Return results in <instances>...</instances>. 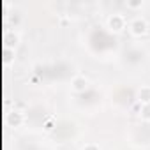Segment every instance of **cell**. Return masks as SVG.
<instances>
[{
	"mask_svg": "<svg viewBox=\"0 0 150 150\" xmlns=\"http://www.w3.org/2000/svg\"><path fill=\"white\" fill-rule=\"evenodd\" d=\"M129 30H131L132 35L139 37V35L146 34V30H148V23H146L143 18H134V20L129 23Z\"/></svg>",
	"mask_w": 150,
	"mask_h": 150,
	"instance_id": "6da1fadb",
	"label": "cell"
},
{
	"mask_svg": "<svg viewBox=\"0 0 150 150\" xmlns=\"http://www.w3.org/2000/svg\"><path fill=\"white\" fill-rule=\"evenodd\" d=\"M108 27L113 32H120L122 28H125V18L122 14H111L108 18Z\"/></svg>",
	"mask_w": 150,
	"mask_h": 150,
	"instance_id": "7a4b0ae2",
	"label": "cell"
},
{
	"mask_svg": "<svg viewBox=\"0 0 150 150\" xmlns=\"http://www.w3.org/2000/svg\"><path fill=\"white\" fill-rule=\"evenodd\" d=\"M88 87V80L85 76H76L72 80V90L74 92H85Z\"/></svg>",
	"mask_w": 150,
	"mask_h": 150,
	"instance_id": "3957f363",
	"label": "cell"
},
{
	"mask_svg": "<svg viewBox=\"0 0 150 150\" xmlns=\"http://www.w3.org/2000/svg\"><path fill=\"white\" fill-rule=\"evenodd\" d=\"M9 124L14 125V127H20V125L23 124V115H21L20 111H13V113H9Z\"/></svg>",
	"mask_w": 150,
	"mask_h": 150,
	"instance_id": "277c9868",
	"label": "cell"
},
{
	"mask_svg": "<svg viewBox=\"0 0 150 150\" xmlns=\"http://www.w3.org/2000/svg\"><path fill=\"white\" fill-rule=\"evenodd\" d=\"M139 101L143 104H150V87H143L139 90Z\"/></svg>",
	"mask_w": 150,
	"mask_h": 150,
	"instance_id": "5b68a950",
	"label": "cell"
},
{
	"mask_svg": "<svg viewBox=\"0 0 150 150\" xmlns=\"http://www.w3.org/2000/svg\"><path fill=\"white\" fill-rule=\"evenodd\" d=\"M141 117H143L145 120H150V104H143V108H141Z\"/></svg>",
	"mask_w": 150,
	"mask_h": 150,
	"instance_id": "8992f818",
	"label": "cell"
},
{
	"mask_svg": "<svg viewBox=\"0 0 150 150\" xmlns=\"http://www.w3.org/2000/svg\"><path fill=\"white\" fill-rule=\"evenodd\" d=\"M127 6H129L131 9H138V7L143 6V2H141V0H138V2H127Z\"/></svg>",
	"mask_w": 150,
	"mask_h": 150,
	"instance_id": "52a82bcc",
	"label": "cell"
},
{
	"mask_svg": "<svg viewBox=\"0 0 150 150\" xmlns=\"http://www.w3.org/2000/svg\"><path fill=\"white\" fill-rule=\"evenodd\" d=\"M83 150H101V148H99L97 145H87V146H85Z\"/></svg>",
	"mask_w": 150,
	"mask_h": 150,
	"instance_id": "ba28073f",
	"label": "cell"
},
{
	"mask_svg": "<svg viewBox=\"0 0 150 150\" xmlns=\"http://www.w3.org/2000/svg\"><path fill=\"white\" fill-rule=\"evenodd\" d=\"M44 129H46V131H51V129H53V122H51V120H48V122H46V125H44Z\"/></svg>",
	"mask_w": 150,
	"mask_h": 150,
	"instance_id": "9c48e42d",
	"label": "cell"
}]
</instances>
